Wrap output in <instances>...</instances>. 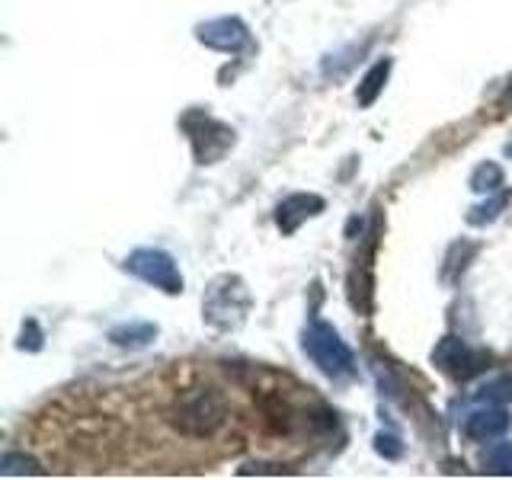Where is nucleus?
<instances>
[{
  "instance_id": "f8f14e48",
  "label": "nucleus",
  "mask_w": 512,
  "mask_h": 480,
  "mask_svg": "<svg viewBox=\"0 0 512 480\" xmlns=\"http://www.w3.org/2000/svg\"><path fill=\"white\" fill-rule=\"evenodd\" d=\"M487 474H512V442H493L484 452Z\"/></svg>"
},
{
  "instance_id": "39448f33",
  "label": "nucleus",
  "mask_w": 512,
  "mask_h": 480,
  "mask_svg": "<svg viewBox=\"0 0 512 480\" xmlns=\"http://www.w3.org/2000/svg\"><path fill=\"white\" fill-rule=\"evenodd\" d=\"M432 362L439 365V372L452 375L455 381H468L484 372L490 365V356L487 352L471 349L464 340H458V336H445V340L432 349Z\"/></svg>"
},
{
  "instance_id": "423d86ee",
  "label": "nucleus",
  "mask_w": 512,
  "mask_h": 480,
  "mask_svg": "<svg viewBox=\"0 0 512 480\" xmlns=\"http://www.w3.org/2000/svg\"><path fill=\"white\" fill-rule=\"evenodd\" d=\"M125 266L132 269L138 279H144V282H151L154 288H160V292H167V295L183 292L180 269H176L173 256L164 253V250H135L125 260Z\"/></svg>"
},
{
  "instance_id": "6e6552de",
  "label": "nucleus",
  "mask_w": 512,
  "mask_h": 480,
  "mask_svg": "<svg viewBox=\"0 0 512 480\" xmlns=\"http://www.w3.org/2000/svg\"><path fill=\"white\" fill-rule=\"evenodd\" d=\"M199 39L208 48H218V52H240L250 42L247 26L240 20H231V16H221V20L199 26Z\"/></svg>"
},
{
  "instance_id": "0eeeda50",
  "label": "nucleus",
  "mask_w": 512,
  "mask_h": 480,
  "mask_svg": "<svg viewBox=\"0 0 512 480\" xmlns=\"http://www.w3.org/2000/svg\"><path fill=\"white\" fill-rule=\"evenodd\" d=\"M506 429H509V416L503 404H487L474 410L468 420L461 423V436L471 442H493V439H500Z\"/></svg>"
},
{
  "instance_id": "2eb2a0df",
  "label": "nucleus",
  "mask_w": 512,
  "mask_h": 480,
  "mask_svg": "<svg viewBox=\"0 0 512 480\" xmlns=\"http://www.w3.org/2000/svg\"><path fill=\"white\" fill-rule=\"evenodd\" d=\"M506 202H509V196H506V192H496L493 199H487L484 205H477V208H474V212L468 215V221H471V224H487V221H493L496 215L503 212V208H506Z\"/></svg>"
},
{
  "instance_id": "7ed1b4c3",
  "label": "nucleus",
  "mask_w": 512,
  "mask_h": 480,
  "mask_svg": "<svg viewBox=\"0 0 512 480\" xmlns=\"http://www.w3.org/2000/svg\"><path fill=\"white\" fill-rule=\"evenodd\" d=\"M304 352L311 356V362L320 368L324 375H349L352 372V349L340 340L330 324L324 320H314L304 333Z\"/></svg>"
},
{
  "instance_id": "6ab92c4d",
  "label": "nucleus",
  "mask_w": 512,
  "mask_h": 480,
  "mask_svg": "<svg viewBox=\"0 0 512 480\" xmlns=\"http://www.w3.org/2000/svg\"><path fill=\"white\" fill-rule=\"evenodd\" d=\"M506 154H509V157H512V144H509V148H506Z\"/></svg>"
},
{
  "instance_id": "1a4fd4ad",
  "label": "nucleus",
  "mask_w": 512,
  "mask_h": 480,
  "mask_svg": "<svg viewBox=\"0 0 512 480\" xmlns=\"http://www.w3.org/2000/svg\"><path fill=\"white\" fill-rule=\"evenodd\" d=\"M320 212H324V199H320V196H304V192H298V196H288L279 205L276 221H279L282 234H292V231H298L301 221H308V218H314Z\"/></svg>"
},
{
  "instance_id": "dca6fc26",
  "label": "nucleus",
  "mask_w": 512,
  "mask_h": 480,
  "mask_svg": "<svg viewBox=\"0 0 512 480\" xmlns=\"http://www.w3.org/2000/svg\"><path fill=\"white\" fill-rule=\"evenodd\" d=\"M0 471H4V474H42V468L36 461L20 458V455H4V461H0Z\"/></svg>"
},
{
  "instance_id": "ddd939ff",
  "label": "nucleus",
  "mask_w": 512,
  "mask_h": 480,
  "mask_svg": "<svg viewBox=\"0 0 512 480\" xmlns=\"http://www.w3.org/2000/svg\"><path fill=\"white\" fill-rule=\"evenodd\" d=\"M477 397L484 400V404H509V400H512V375L506 372V375L490 378L484 388H480Z\"/></svg>"
},
{
  "instance_id": "f3484780",
  "label": "nucleus",
  "mask_w": 512,
  "mask_h": 480,
  "mask_svg": "<svg viewBox=\"0 0 512 480\" xmlns=\"http://www.w3.org/2000/svg\"><path fill=\"white\" fill-rule=\"evenodd\" d=\"M378 452H381L384 458H400V452H404V445H400L394 436H384V432H381V436H378Z\"/></svg>"
},
{
  "instance_id": "4468645a",
  "label": "nucleus",
  "mask_w": 512,
  "mask_h": 480,
  "mask_svg": "<svg viewBox=\"0 0 512 480\" xmlns=\"http://www.w3.org/2000/svg\"><path fill=\"white\" fill-rule=\"evenodd\" d=\"M503 186V167L500 164H480L471 176V189L474 192H496Z\"/></svg>"
},
{
  "instance_id": "f257e3e1",
  "label": "nucleus",
  "mask_w": 512,
  "mask_h": 480,
  "mask_svg": "<svg viewBox=\"0 0 512 480\" xmlns=\"http://www.w3.org/2000/svg\"><path fill=\"white\" fill-rule=\"evenodd\" d=\"M228 420V404L215 388H186L170 407V423L189 439H212Z\"/></svg>"
},
{
  "instance_id": "f03ea898",
  "label": "nucleus",
  "mask_w": 512,
  "mask_h": 480,
  "mask_svg": "<svg viewBox=\"0 0 512 480\" xmlns=\"http://www.w3.org/2000/svg\"><path fill=\"white\" fill-rule=\"evenodd\" d=\"M202 311H205V320L212 330L228 333V330L240 327L247 311H250V295H247L244 282L234 279V276H221L218 282H212Z\"/></svg>"
},
{
  "instance_id": "9b49d317",
  "label": "nucleus",
  "mask_w": 512,
  "mask_h": 480,
  "mask_svg": "<svg viewBox=\"0 0 512 480\" xmlns=\"http://www.w3.org/2000/svg\"><path fill=\"white\" fill-rule=\"evenodd\" d=\"M157 336V327L151 324H128V327H116L109 333V340L116 346H128V349H138V346H148Z\"/></svg>"
},
{
  "instance_id": "a211bd4d",
  "label": "nucleus",
  "mask_w": 512,
  "mask_h": 480,
  "mask_svg": "<svg viewBox=\"0 0 512 480\" xmlns=\"http://www.w3.org/2000/svg\"><path fill=\"white\" fill-rule=\"evenodd\" d=\"M26 330H29V340L23 336V340H20V349H32V352L42 349V333H39V327H36V320H29Z\"/></svg>"
},
{
  "instance_id": "9d476101",
  "label": "nucleus",
  "mask_w": 512,
  "mask_h": 480,
  "mask_svg": "<svg viewBox=\"0 0 512 480\" xmlns=\"http://www.w3.org/2000/svg\"><path fill=\"white\" fill-rule=\"evenodd\" d=\"M388 74H391V61L384 58V61H378L375 68L362 77L359 93H356L359 96V106H372L378 100V93L384 90V80H388Z\"/></svg>"
},
{
  "instance_id": "20e7f679",
  "label": "nucleus",
  "mask_w": 512,
  "mask_h": 480,
  "mask_svg": "<svg viewBox=\"0 0 512 480\" xmlns=\"http://www.w3.org/2000/svg\"><path fill=\"white\" fill-rule=\"evenodd\" d=\"M183 128L192 141V151H196L199 164H215L218 157H224V151L234 144V132L228 125H221L218 119H212L208 112H189L183 119Z\"/></svg>"
}]
</instances>
